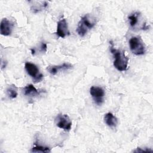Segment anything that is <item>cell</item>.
<instances>
[{
  "mask_svg": "<svg viewBox=\"0 0 153 153\" xmlns=\"http://www.w3.org/2000/svg\"><path fill=\"white\" fill-rule=\"evenodd\" d=\"M110 42L112 45L110 50L114 57V61L113 63L114 67L119 71L122 72L126 71L128 62V57L126 56L125 53L123 51L114 48L112 41Z\"/></svg>",
  "mask_w": 153,
  "mask_h": 153,
  "instance_id": "obj_1",
  "label": "cell"
},
{
  "mask_svg": "<svg viewBox=\"0 0 153 153\" xmlns=\"http://www.w3.org/2000/svg\"><path fill=\"white\" fill-rule=\"evenodd\" d=\"M96 25V20L90 14H85L82 17L78 22L76 32L81 36H84L88 31Z\"/></svg>",
  "mask_w": 153,
  "mask_h": 153,
  "instance_id": "obj_2",
  "label": "cell"
},
{
  "mask_svg": "<svg viewBox=\"0 0 153 153\" xmlns=\"http://www.w3.org/2000/svg\"><path fill=\"white\" fill-rule=\"evenodd\" d=\"M129 46L131 51L137 56L143 55L146 51L145 45L140 36L131 37L129 40Z\"/></svg>",
  "mask_w": 153,
  "mask_h": 153,
  "instance_id": "obj_3",
  "label": "cell"
},
{
  "mask_svg": "<svg viewBox=\"0 0 153 153\" xmlns=\"http://www.w3.org/2000/svg\"><path fill=\"white\" fill-rule=\"evenodd\" d=\"M25 68L28 75L33 78L35 82H39L42 79L43 75L39 72V69L36 65L30 62H26Z\"/></svg>",
  "mask_w": 153,
  "mask_h": 153,
  "instance_id": "obj_4",
  "label": "cell"
},
{
  "mask_svg": "<svg viewBox=\"0 0 153 153\" xmlns=\"http://www.w3.org/2000/svg\"><path fill=\"white\" fill-rule=\"evenodd\" d=\"M56 126L65 131H69L71 128L72 121L66 114H59L56 118Z\"/></svg>",
  "mask_w": 153,
  "mask_h": 153,
  "instance_id": "obj_5",
  "label": "cell"
},
{
  "mask_svg": "<svg viewBox=\"0 0 153 153\" xmlns=\"http://www.w3.org/2000/svg\"><path fill=\"white\" fill-rule=\"evenodd\" d=\"M90 93L96 105H100L103 103L105 91L102 88L97 86H92L90 89Z\"/></svg>",
  "mask_w": 153,
  "mask_h": 153,
  "instance_id": "obj_6",
  "label": "cell"
},
{
  "mask_svg": "<svg viewBox=\"0 0 153 153\" xmlns=\"http://www.w3.org/2000/svg\"><path fill=\"white\" fill-rule=\"evenodd\" d=\"M56 34L60 38H65L70 34L68 23L65 19H61L57 22Z\"/></svg>",
  "mask_w": 153,
  "mask_h": 153,
  "instance_id": "obj_7",
  "label": "cell"
},
{
  "mask_svg": "<svg viewBox=\"0 0 153 153\" xmlns=\"http://www.w3.org/2000/svg\"><path fill=\"white\" fill-rule=\"evenodd\" d=\"M13 25L7 18H4L1 22L0 32L2 35L8 36L10 35L13 30Z\"/></svg>",
  "mask_w": 153,
  "mask_h": 153,
  "instance_id": "obj_8",
  "label": "cell"
},
{
  "mask_svg": "<svg viewBox=\"0 0 153 153\" xmlns=\"http://www.w3.org/2000/svg\"><path fill=\"white\" fill-rule=\"evenodd\" d=\"M72 68V66L71 64L64 63L60 65L49 66L47 68V70L50 74L54 75L57 74L58 72H59L60 71H66V70L71 69Z\"/></svg>",
  "mask_w": 153,
  "mask_h": 153,
  "instance_id": "obj_9",
  "label": "cell"
},
{
  "mask_svg": "<svg viewBox=\"0 0 153 153\" xmlns=\"http://www.w3.org/2000/svg\"><path fill=\"white\" fill-rule=\"evenodd\" d=\"M104 121L110 127H115L118 124V120L112 113L108 112L104 116Z\"/></svg>",
  "mask_w": 153,
  "mask_h": 153,
  "instance_id": "obj_10",
  "label": "cell"
},
{
  "mask_svg": "<svg viewBox=\"0 0 153 153\" xmlns=\"http://www.w3.org/2000/svg\"><path fill=\"white\" fill-rule=\"evenodd\" d=\"M140 18V14L139 12H134L128 16V19L129 20V24L131 27L134 29L137 23L139 22V19Z\"/></svg>",
  "mask_w": 153,
  "mask_h": 153,
  "instance_id": "obj_11",
  "label": "cell"
},
{
  "mask_svg": "<svg viewBox=\"0 0 153 153\" xmlns=\"http://www.w3.org/2000/svg\"><path fill=\"white\" fill-rule=\"evenodd\" d=\"M24 94L26 96H34L39 94V91L32 84H29L24 88Z\"/></svg>",
  "mask_w": 153,
  "mask_h": 153,
  "instance_id": "obj_12",
  "label": "cell"
},
{
  "mask_svg": "<svg viewBox=\"0 0 153 153\" xmlns=\"http://www.w3.org/2000/svg\"><path fill=\"white\" fill-rule=\"evenodd\" d=\"M32 152H50V149L48 147L46 146H40V145H36L32 148L31 150Z\"/></svg>",
  "mask_w": 153,
  "mask_h": 153,
  "instance_id": "obj_13",
  "label": "cell"
},
{
  "mask_svg": "<svg viewBox=\"0 0 153 153\" xmlns=\"http://www.w3.org/2000/svg\"><path fill=\"white\" fill-rule=\"evenodd\" d=\"M7 94L9 96V97L11 99H14L17 97V89L15 87V85H13V86H10L7 90Z\"/></svg>",
  "mask_w": 153,
  "mask_h": 153,
  "instance_id": "obj_14",
  "label": "cell"
},
{
  "mask_svg": "<svg viewBox=\"0 0 153 153\" xmlns=\"http://www.w3.org/2000/svg\"><path fill=\"white\" fill-rule=\"evenodd\" d=\"M134 152H152V150H151L149 148H137L136 150L134 151Z\"/></svg>",
  "mask_w": 153,
  "mask_h": 153,
  "instance_id": "obj_15",
  "label": "cell"
},
{
  "mask_svg": "<svg viewBox=\"0 0 153 153\" xmlns=\"http://www.w3.org/2000/svg\"><path fill=\"white\" fill-rule=\"evenodd\" d=\"M47 44L44 42H42L41 44V51L42 52H45L47 51Z\"/></svg>",
  "mask_w": 153,
  "mask_h": 153,
  "instance_id": "obj_16",
  "label": "cell"
},
{
  "mask_svg": "<svg viewBox=\"0 0 153 153\" xmlns=\"http://www.w3.org/2000/svg\"><path fill=\"white\" fill-rule=\"evenodd\" d=\"M31 51H32V54L33 55L35 54V50L33 49H31Z\"/></svg>",
  "mask_w": 153,
  "mask_h": 153,
  "instance_id": "obj_17",
  "label": "cell"
}]
</instances>
